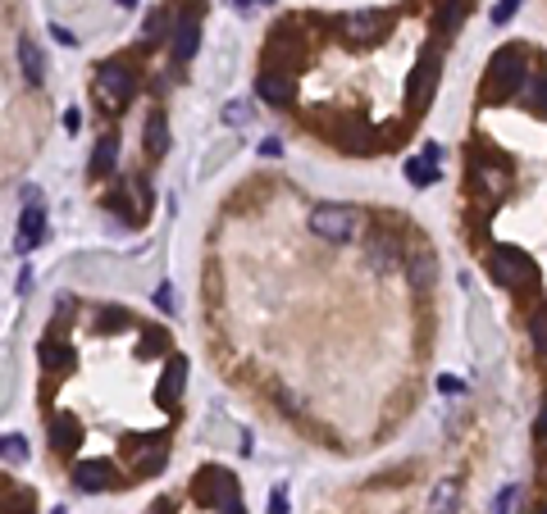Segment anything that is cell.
Returning <instances> with one entry per match:
<instances>
[{"instance_id": "obj_6", "label": "cell", "mask_w": 547, "mask_h": 514, "mask_svg": "<svg viewBox=\"0 0 547 514\" xmlns=\"http://www.w3.org/2000/svg\"><path fill=\"white\" fill-rule=\"evenodd\" d=\"M393 28V19L388 15H379V10H365V15H352V19H343V33L356 42V46H374V42H383V33Z\"/></svg>"}, {"instance_id": "obj_10", "label": "cell", "mask_w": 547, "mask_h": 514, "mask_svg": "<svg viewBox=\"0 0 547 514\" xmlns=\"http://www.w3.org/2000/svg\"><path fill=\"white\" fill-rule=\"evenodd\" d=\"M183 387H187V360H183V355H169V360H164V373H160V382H155V400H160V405H174V400L183 396Z\"/></svg>"}, {"instance_id": "obj_22", "label": "cell", "mask_w": 547, "mask_h": 514, "mask_svg": "<svg viewBox=\"0 0 547 514\" xmlns=\"http://www.w3.org/2000/svg\"><path fill=\"white\" fill-rule=\"evenodd\" d=\"M119 160V137H101L96 142V155H92V178H105Z\"/></svg>"}, {"instance_id": "obj_38", "label": "cell", "mask_w": 547, "mask_h": 514, "mask_svg": "<svg viewBox=\"0 0 547 514\" xmlns=\"http://www.w3.org/2000/svg\"><path fill=\"white\" fill-rule=\"evenodd\" d=\"M55 42H60V46H78V37H74L69 28H55Z\"/></svg>"}, {"instance_id": "obj_28", "label": "cell", "mask_w": 547, "mask_h": 514, "mask_svg": "<svg viewBox=\"0 0 547 514\" xmlns=\"http://www.w3.org/2000/svg\"><path fill=\"white\" fill-rule=\"evenodd\" d=\"M164 346H169V332H164V328H151V332L142 337L137 355H155V351H164Z\"/></svg>"}, {"instance_id": "obj_18", "label": "cell", "mask_w": 547, "mask_h": 514, "mask_svg": "<svg viewBox=\"0 0 547 514\" xmlns=\"http://www.w3.org/2000/svg\"><path fill=\"white\" fill-rule=\"evenodd\" d=\"M19 64H24V78H28L33 87L46 78V60H42V51H37L33 37H19Z\"/></svg>"}, {"instance_id": "obj_8", "label": "cell", "mask_w": 547, "mask_h": 514, "mask_svg": "<svg viewBox=\"0 0 547 514\" xmlns=\"http://www.w3.org/2000/svg\"><path fill=\"white\" fill-rule=\"evenodd\" d=\"M433 87H438V51H424V60H420V69H415V78H411V92H406V96H411V110L424 114Z\"/></svg>"}, {"instance_id": "obj_36", "label": "cell", "mask_w": 547, "mask_h": 514, "mask_svg": "<svg viewBox=\"0 0 547 514\" xmlns=\"http://www.w3.org/2000/svg\"><path fill=\"white\" fill-rule=\"evenodd\" d=\"M260 155H264V160H279V155H283V146L274 142V137H264V142H260Z\"/></svg>"}, {"instance_id": "obj_29", "label": "cell", "mask_w": 547, "mask_h": 514, "mask_svg": "<svg viewBox=\"0 0 547 514\" xmlns=\"http://www.w3.org/2000/svg\"><path fill=\"white\" fill-rule=\"evenodd\" d=\"M529 332H533V346H538V355H547V310H533V323H529Z\"/></svg>"}, {"instance_id": "obj_39", "label": "cell", "mask_w": 547, "mask_h": 514, "mask_svg": "<svg viewBox=\"0 0 547 514\" xmlns=\"http://www.w3.org/2000/svg\"><path fill=\"white\" fill-rule=\"evenodd\" d=\"M151 514H174V505H169V500H155V505H151Z\"/></svg>"}, {"instance_id": "obj_17", "label": "cell", "mask_w": 547, "mask_h": 514, "mask_svg": "<svg viewBox=\"0 0 547 514\" xmlns=\"http://www.w3.org/2000/svg\"><path fill=\"white\" fill-rule=\"evenodd\" d=\"M164 460H169V441H164V437L151 441V446H133V469H137V478H151L155 469H164Z\"/></svg>"}, {"instance_id": "obj_14", "label": "cell", "mask_w": 547, "mask_h": 514, "mask_svg": "<svg viewBox=\"0 0 547 514\" xmlns=\"http://www.w3.org/2000/svg\"><path fill=\"white\" fill-rule=\"evenodd\" d=\"M78 441H83V423L74 414H55L51 419V450L69 455V450H78Z\"/></svg>"}, {"instance_id": "obj_2", "label": "cell", "mask_w": 547, "mask_h": 514, "mask_svg": "<svg viewBox=\"0 0 547 514\" xmlns=\"http://www.w3.org/2000/svg\"><path fill=\"white\" fill-rule=\"evenodd\" d=\"M192 496L205 505V509H233V505H242V491H237V478L228 473V469H219V464H205L196 478H192Z\"/></svg>"}, {"instance_id": "obj_19", "label": "cell", "mask_w": 547, "mask_h": 514, "mask_svg": "<svg viewBox=\"0 0 547 514\" xmlns=\"http://www.w3.org/2000/svg\"><path fill=\"white\" fill-rule=\"evenodd\" d=\"M42 364H46L51 373H69V369H74V351H69L65 341L46 337V341H42Z\"/></svg>"}, {"instance_id": "obj_32", "label": "cell", "mask_w": 547, "mask_h": 514, "mask_svg": "<svg viewBox=\"0 0 547 514\" xmlns=\"http://www.w3.org/2000/svg\"><path fill=\"white\" fill-rule=\"evenodd\" d=\"M515 496H520V487H506V491L497 496V509H492V514H515Z\"/></svg>"}, {"instance_id": "obj_16", "label": "cell", "mask_w": 547, "mask_h": 514, "mask_svg": "<svg viewBox=\"0 0 547 514\" xmlns=\"http://www.w3.org/2000/svg\"><path fill=\"white\" fill-rule=\"evenodd\" d=\"M196 46H201V24H196V19H183V24L174 28V42H169L174 60H178V64H187V60L196 55Z\"/></svg>"}, {"instance_id": "obj_37", "label": "cell", "mask_w": 547, "mask_h": 514, "mask_svg": "<svg viewBox=\"0 0 547 514\" xmlns=\"http://www.w3.org/2000/svg\"><path fill=\"white\" fill-rule=\"evenodd\" d=\"M438 387H443L447 396H452V391H465V382H461V378H452V373H447V378H438Z\"/></svg>"}, {"instance_id": "obj_11", "label": "cell", "mask_w": 547, "mask_h": 514, "mask_svg": "<svg viewBox=\"0 0 547 514\" xmlns=\"http://www.w3.org/2000/svg\"><path fill=\"white\" fill-rule=\"evenodd\" d=\"M74 482H78L83 491H110L119 478H114V464H110V460H83V464L74 469Z\"/></svg>"}, {"instance_id": "obj_33", "label": "cell", "mask_w": 547, "mask_h": 514, "mask_svg": "<svg viewBox=\"0 0 547 514\" xmlns=\"http://www.w3.org/2000/svg\"><path fill=\"white\" fill-rule=\"evenodd\" d=\"M515 10H520V0H497V10H492V24H506Z\"/></svg>"}, {"instance_id": "obj_20", "label": "cell", "mask_w": 547, "mask_h": 514, "mask_svg": "<svg viewBox=\"0 0 547 514\" xmlns=\"http://www.w3.org/2000/svg\"><path fill=\"white\" fill-rule=\"evenodd\" d=\"M397 237H374L370 242V264L379 269V273H388V269H397Z\"/></svg>"}, {"instance_id": "obj_3", "label": "cell", "mask_w": 547, "mask_h": 514, "mask_svg": "<svg viewBox=\"0 0 547 514\" xmlns=\"http://www.w3.org/2000/svg\"><path fill=\"white\" fill-rule=\"evenodd\" d=\"M488 273H492V282L506 287V292L533 287V278H538L533 260H529L520 246H492V251H488Z\"/></svg>"}, {"instance_id": "obj_30", "label": "cell", "mask_w": 547, "mask_h": 514, "mask_svg": "<svg viewBox=\"0 0 547 514\" xmlns=\"http://www.w3.org/2000/svg\"><path fill=\"white\" fill-rule=\"evenodd\" d=\"M246 114H251V110H246L242 101H228V105H224V124H237V128H242V124H246Z\"/></svg>"}, {"instance_id": "obj_43", "label": "cell", "mask_w": 547, "mask_h": 514, "mask_svg": "<svg viewBox=\"0 0 547 514\" xmlns=\"http://www.w3.org/2000/svg\"><path fill=\"white\" fill-rule=\"evenodd\" d=\"M542 514H547V509H542Z\"/></svg>"}, {"instance_id": "obj_34", "label": "cell", "mask_w": 547, "mask_h": 514, "mask_svg": "<svg viewBox=\"0 0 547 514\" xmlns=\"http://www.w3.org/2000/svg\"><path fill=\"white\" fill-rule=\"evenodd\" d=\"M169 292H174V287H169V282H160V287H155V305H160V310H164V314H169V310H174V296H169Z\"/></svg>"}, {"instance_id": "obj_35", "label": "cell", "mask_w": 547, "mask_h": 514, "mask_svg": "<svg viewBox=\"0 0 547 514\" xmlns=\"http://www.w3.org/2000/svg\"><path fill=\"white\" fill-rule=\"evenodd\" d=\"M269 514H288V496L283 491H269Z\"/></svg>"}, {"instance_id": "obj_42", "label": "cell", "mask_w": 547, "mask_h": 514, "mask_svg": "<svg viewBox=\"0 0 547 514\" xmlns=\"http://www.w3.org/2000/svg\"><path fill=\"white\" fill-rule=\"evenodd\" d=\"M237 5H242V10H246V5H255V0H237Z\"/></svg>"}, {"instance_id": "obj_40", "label": "cell", "mask_w": 547, "mask_h": 514, "mask_svg": "<svg viewBox=\"0 0 547 514\" xmlns=\"http://www.w3.org/2000/svg\"><path fill=\"white\" fill-rule=\"evenodd\" d=\"M538 432H542V437H547V410H542V423H538Z\"/></svg>"}, {"instance_id": "obj_26", "label": "cell", "mask_w": 547, "mask_h": 514, "mask_svg": "<svg viewBox=\"0 0 547 514\" xmlns=\"http://www.w3.org/2000/svg\"><path fill=\"white\" fill-rule=\"evenodd\" d=\"M28 460V441L19 432H5V464H24Z\"/></svg>"}, {"instance_id": "obj_15", "label": "cell", "mask_w": 547, "mask_h": 514, "mask_svg": "<svg viewBox=\"0 0 547 514\" xmlns=\"http://www.w3.org/2000/svg\"><path fill=\"white\" fill-rule=\"evenodd\" d=\"M110 205L124 210V214H133V219H146V210H151V192H146L142 183H124L119 196H110Z\"/></svg>"}, {"instance_id": "obj_41", "label": "cell", "mask_w": 547, "mask_h": 514, "mask_svg": "<svg viewBox=\"0 0 547 514\" xmlns=\"http://www.w3.org/2000/svg\"><path fill=\"white\" fill-rule=\"evenodd\" d=\"M119 5H128V10H133V5H137V0H119Z\"/></svg>"}, {"instance_id": "obj_25", "label": "cell", "mask_w": 547, "mask_h": 514, "mask_svg": "<svg viewBox=\"0 0 547 514\" xmlns=\"http://www.w3.org/2000/svg\"><path fill=\"white\" fill-rule=\"evenodd\" d=\"M128 323H133V314H128V310H119V305H110V310H101V314H96V328H101V332H124Z\"/></svg>"}, {"instance_id": "obj_9", "label": "cell", "mask_w": 547, "mask_h": 514, "mask_svg": "<svg viewBox=\"0 0 547 514\" xmlns=\"http://www.w3.org/2000/svg\"><path fill=\"white\" fill-rule=\"evenodd\" d=\"M297 64H302V46H297V37L283 28L279 37L264 46V69H283V74H293Z\"/></svg>"}, {"instance_id": "obj_24", "label": "cell", "mask_w": 547, "mask_h": 514, "mask_svg": "<svg viewBox=\"0 0 547 514\" xmlns=\"http://www.w3.org/2000/svg\"><path fill=\"white\" fill-rule=\"evenodd\" d=\"M456 505H461V487L456 482H438V491L429 500V514H456Z\"/></svg>"}, {"instance_id": "obj_13", "label": "cell", "mask_w": 547, "mask_h": 514, "mask_svg": "<svg viewBox=\"0 0 547 514\" xmlns=\"http://www.w3.org/2000/svg\"><path fill=\"white\" fill-rule=\"evenodd\" d=\"M42 237H46V214H42L37 201H28V210L19 214V255H28Z\"/></svg>"}, {"instance_id": "obj_23", "label": "cell", "mask_w": 547, "mask_h": 514, "mask_svg": "<svg viewBox=\"0 0 547 514\" xmlns=\"http://www.w3.org/2000/svg\"><path fill=\"white\" fill-rule=\"evenodd\" d=\"M406 178H411V187H433V183H438V160H433V155L406 160Z\"/></svg>"}, {"instance_id": "obj_7", "label": "cell", "mask_w": 547, "mask_h": 514, "mask_svg": "<svg viewBox=\"0 0 547 514\" xmlns=\"http://www.w3.org/2000/svg\"><path fill=\"white\" fill-rule=\"evenodd\" d=\"M255 92H260V101H269V105H293V101H297V78L283 74V69H264L260 83H255Z\"/></svg>"}, {"instance_id": "obj_4", "label": "cell", "mask_w": 547, "mask_h": 514, "mask_svg": "<svg viewBox=\"0 0 547 514\" xmlns=\"http://www.w3.org/2000/svg\"><path fill=\"white\" fill-rule=\"evenodd\" d=\"M92 92H96V101H101L110 114H119V110L133 101V92H137V74H133L124 60H110V64H101Z\"/></svg>"}, {"instance_id": "obj_31", "label": "cell", "mask_w": 547, "mask_h": 514, "mask_svg": "<svg viewBox=\"0 0 547 514\" xmlns=\"http://www.w3.org/2000/svg\"><path fill=\"white\" fill-rule=\"evenodd\" d=\"M228 151H233V146H214V155H210V160L201 164V178H210V173H214V169H219V164L228 160Z\"/></svg>"}, {"instance_id": "obj_5", "label": "cell", "mask_w": 547, "mask_h": 514, "mask_svg": "<svg viewBox=\"0 0 547 514\" xmlns=\"http://www.w3.org/2000/svg\"><path fill=\"white\" fill-rule=\"evenodd\" d=\"M311 232H320L324 242H347L356 232V214L347 205H315L311 210Z\"/></svg>"}, {"instance_id": "obj_1", "label": "cell", "mask_w": 547, "mask_h": 514, "mask_svg": "<svg viewBox=\"0 0 547 514\" xmlns=\"http://www.w3.org/2000/svg\"><path fill=\"white\" fill-rule=\"evenodd\" d=\"M524 78H529V51H524V46H502V51L492 55V64H488L483 96H488V101H511Z\"/></svg>"}, {"instance_id": "obj_12", "label": "cell", "mask_w": 547, "mask_h": 514, "mask_svg": "<svg viewBox=\"0 0 547 514\" xmlns=\"http://www.w3.org/2000/svg\"><path fill=\"white\" fill-rule=\"evenodd\" d=\"M406 273H411L415 292H433V282H438V260H433V251H424V246L406 251Z\"/></svg>"}, {"instance_id": "obj_21", "label": "cell", "mask_w": 547, "mask_h": 514, "mask_svg": "<svg viewBox=\"0 0 547 514\" xmlns=\"http://www.w3.org/2000/svg\"><path fill=\"white\" fill-rule=\"evenodd\" d=\"M169 151V124H164V114L155 110L151 119H146V155H164Z\"/></svg>"}, {"instance_id": "obj_27", "label": "cell", "mask_w": 547, "mask_h": 514, "mask_svg": "<svg viewBox=\"0 0 547 514\" xmlns=\"http://www.w3.org/2000/svg\"><path fill=\"white\" fill-rule=\"evenodd\" d=\"M529 105H533V114H542V119H547V74H538V78H533V87H529Z\"/></svg>"}]
</instances>
